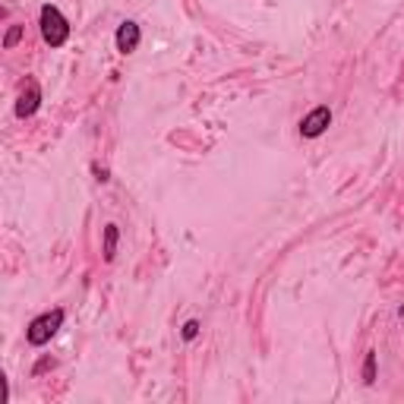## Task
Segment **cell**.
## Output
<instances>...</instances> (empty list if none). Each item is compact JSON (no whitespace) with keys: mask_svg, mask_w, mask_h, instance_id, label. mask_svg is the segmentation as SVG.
Segmentation results:
<instances>
[{"mask_svg":"<svg viewBox=\"0 0 404 404\" xmlns=\"http://www.w3.org/2000/svg\"><path fill=\"white\" fill-rule=\"evenodd\" d=\"M398 319H401V326H404V304H401V310H398Z\"/></svg>","mask_w":404,"mask_h":404,"instance_id":"7c38bea8","label":"cell"},{"mask_svg":"<svg viewBox=\"0 0 404 404\" xmlns=\"http://www.w3.org/2000/svg\"><path fill=\"white\" fill-rule=\"evenodd\" d=\"M38 29H41V38L51 48H63L70 41V23L54 4H45L38 13Z\"/></svg>","mask_w":404,"mask_h":404,"instance_id":"6da1fadb","label":"cell"},{"mask_svg":"<svg viewBox=\"0 0 404 404\" xmlns=\"http://www.w3.org/2000/svg\"><path fill=\"white\" fill-rule=\"evenodd\" d=\"M328 127H332V108L319 105V108H313L304 120H300V136H304V139H319Z\"/></svg>","mask_w":404,"mask_h":404,"instance_id":"3957f363","label":"cell"},{"mask_svg":"<svg viewBox=\"0 0 404 404\" xmlns=\"http://www.w3.org/2000/svg\"><path fill=\"white\" fill-rule=\"evenodd\" d=\"M114 41H117V51H120V54H133L139 48V41H143V29H139V23H133V19H127V23H120V29H117Z\"/></svg>","mask_w":404,"mask_h":404,"instance_id":"5b68a950","label":"cell"},{"mask_svg":"<svg viewBox=\"0 0 404 404\" xmlns=\"http://www.w3.org/2000/svg\"><path fill=\"white\" fill-rule=\"evenodd\" d=\"M363 382L366 385H376V351H366L363 357Z\"/></svg>","mask_w":404,"mask_h":404,"instance_id":"52a82bcc","label":"cell"},{"mask_svg":"<svg viewBox=\"0 0 404 404\" xmlns=\"http://www.w3.org/2000/svg\"><path fill=\"white\" fill-rule=\"evenodd\" d=\"M92 171H95V177H98L101 183H108V180H111V171H108V167H101V165H92Z\"/></svg>","mask_w":404,"mask_h":404,"instance_id":"8fae6325","label":"cell"},{"mask_svg":"<svg viewBox=\"0 0 404 404\" xmlns=\"http://www.w3.org/2000/svg\"><path fill=\"white\" fill-rule=\"evenodd\" d=\"M63 316H67V313H63L61 306H54V310L41 313V316H35V319L29 322V328H26V341L32 344V348H45L51 338L61 332Z\"/></svg>","mask_w":404,"mask_h":404,"instance_id":"7a4b0ae2","label":"cell"},{"mask_svg":"<svg viewBox=\"0 0 404 404\" xmlns=\"http://www.w3.org/2000/svg\"><path fill=\"white\" fill-rule=\"evenodd\" d=\"M23 32H26L23 26H10V29H6V35H4V48H6V51L16 48L19 41H23Z\"/></svg>","mask_w":404,"mask_h":404,"instance_id":"ba28073f","label":"cell"},{"mask_svg":"<svg viewBox=\"0 0 404 404\" xmlns=\"http://www.w3.org/2000/svg\"><path fill=\"white\" fill-rule=\"evenodd\" d=\"M57 366V360L54 357H41L38 363H35V370H32V376H41V373H48V370H54Z\"/></svg>","mask_w":404,"mask_h":404,"instance_id":"30bf717a","label":"cell"},{"mask_svg":"<svg viewBox=\"0 0 404 404\" xmlns=\"http://www.w3.org/2000/svg\"><path fill=\"white\" fill-rule=\"evenodd\" d=\"M38 108H41V86H38V79H26L23 92H19V98H16V117H19V120H26V117H32Z\"/></svg>","mask_w":404,"mask_h":404,"instance_id":"277c9868","label":"cell"},{"mask_svg":"<svg viewBox=\"0 0 404 404\" xmlns=\"http://www.w3.org/2000/svg\"><path fill=\"white\" fill-rule=\"evenodd\" d=\"M200 319H187L183 322V328H180V338L183 341H196V338H200Z\"/></svg>","mask_w":404,"mask_h":404,"instance_id":"9c48e42d","label":"cell"},{"mask_svg":"<svg viewBox=\"0 0 404 404\" xmlns=\"http://www.w3.org/2000/svg\"><path fill=\"white\" fill-rule=\"evenodd\" d=\"M117 240H120V231H117V224H105V262H114V256H117Z\"/></svg>","mask_w":404,"mask_h":404,"instance_id":"8992f818","label":"cell"}]
</instances>
